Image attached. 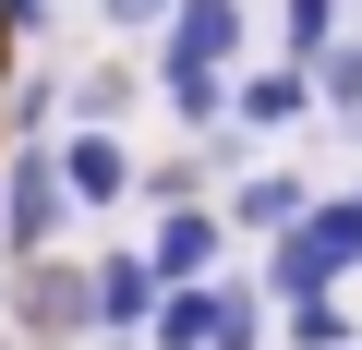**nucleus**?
<instances>
[{"label":"nucleus","instance_id":"f03ea898","mask_svg":"<svg viewBox=\"0 0 362 350\" xmlns=\"http://www.w3.org/2000/svg\"><path fill=\"white\" fill-rule=\"evenodd\" d=\"M25 350H97V254H49V266H13V302H0Z\"/></svg>","mask_w":362,"mask_h":350},{"label":"nucleus","instance_id":"6e6552de","mask_svg":"<svg viewBox=\"0 0 362 350\" xmlns=\"http://www.w3.org/2000/svg\"><path fill=\"white\" fill-rule=\"evenodd\" d=\"M157 266L133 254V242H109L97 254V350H145V326H157Z\"/></svg>","mask_w":362,"mask_h":350},{"label":"nucleus","instance_id":"f8f14e48","mask_svg":"<svg viewBox=\"0 0 362 350\" xmlns=\"http://www.w3.org/2000/svg\"><path fill=\"white\" fill-rule=\"evenodd\" d=\"M0 145H61V73H13V97H0Z\"/></svg>","mask_w":362,"mask_h":350},{"label":"nucleus","instance_id":"f257e3e1","mask_svg":"<svg viewBox=\"0 0 362 350\" xmlns=\"http://www.w3.org/2000/svg\"><path fill=\"white\" fill-rule=\"evenodd\" d=\"M350 278H362V182L326 194V206L266 254V302H278V314H302V302H350Z\"/></svg>","mask_w":362,"mask_h":350},{"label":"nucleus","instance_id":"dca6fc26","mask_svg":"<svg viewBox=\"0 0 362 350\" xmlns=\"http://www.w3.org/2000/svg\"><path fill=\"white\" fill-rule=\"evenodd\" d=\"M0 350H25V338H13V326H0Z\"/></svg>","mask_w":362,"mask_h":350},{"label":"nucleus","instance_id":"20e7f679","mask_svg":"<svg viewBox=\"0 0 362 350\" xmlns=\"http://www.w3.org/2000/svg\"><path fill=\"white\" fill-rule=\"evenodd\" d=\"M145 61H157V73H218V85H242V73H254V0H181Z\"/></svg>","mask_w":362,"mask_h":350},{"label":"nucleus","instance_id":"4468645a","mask_svg":"<svg viewBox=\"0 0 362 350\" xmlns=\"http://www.w3.org/2000/svg\"><path fill=\"white\" fill-rule=\"evenodd\" d=\"M169 13H181V0H97V25H109V37H145V49L169 37Z\"/></svg>","mask_w":362,"mask_h":350},{"label":"nucleus","instance_id":"1a4fd4ad","mask_svg":"<svg viewBox=\"0 0 362 350\" xmlns=\"http://www.w3.org/2000/svg\"><path fill=\"white\" fill-rule=\"evenodd\" d=\"M302 121H326V109H314V73L254 61V73L230 85V133H242V145H254V133H302Z\"/></svg>","mask_w":362,"mask_h":350},{"label":"nucleus","instance_id":"423d86ee","mask_svg":"<svg viewBox=\"0 0 362 350\" xmlns=\"http://www.w3.org/2000/svg\"><path fill=\"white\" fill-rule=\"evenodd\" d=\"M133 254L157 266V290H218V278H230V218H218V206L145 218V242H133Z\"/></svg>","mask_w":362,"mask_h":350},{"label":"nucleus","instance_id":"9b49d317","mask_svg":"<svg viewBox=\"0 0 362 350\" xmlns=\"http://www.w3.org/2000/svg\"><path fill=\"white\" fill-rule=\"evenodd\" d=\"M350 13H362V0H278V37H266V49H278L290 73H314L326 49H350V37H362Z\"/></svg>","mask_w":362,"mask_h":350},{"label":"nucleus","instance_id":"7ed1b4c3","mask_svg":"<svg viewBox=\"0 0 362 350\" xmlns=\"http://www.w3.org/2000/svg\"><path fill=\"white\" fill-rule=\"evenodd\" d=\"M61 230H73L61 157H49V145H13V157H0V254H13V266H49Z\"/></svg>","mask_w":362,"mask_h":350},{"label":"nucleus","instance_id":"0eeeda50","mask_svg":"<svg viewBox=\"0 0 362 350\" xmlns=\"http://www.w3.org/2000/svg\"><path fill=\"white\" fill-rule=\"evenodd\" d=\"M314 206H326V194L302 182V169H242V182L218 194V218H230V242H266V254H278V242H290V230H302Z\"/></svg>","mask_w":362,"mask_h":350},{"label":"nucleus","instance_id":"9d476101","mask_svg":"<svg viewBox=\"0 0 362 350\" xmlns=\"http://www.w3.org/2000/svg\"><path fill=\"white\" fill-rule=\"evenodd\" d=\"M133 97H157L133 61H73V73H61V121H73V133H121Z\"/></svg>","mask_w":362,"mask_h":350},{"label":"nucleus","instance_id":"39448f33","mask_svg":"<svg viewBox=\"0 0 362 350\" xmlns=\"http://www.w3.org/2000/svg\"><path fill=\"white\" fill-rule=\"evenodd\" d=\"M49 157H61V194H73V218H121V206H145V157H133L121 133H61Z\"/></svg>","mask_w":362,"mask_h":350},{"label":"nucleus","instance_id":"2eb2a0df","mask_svg":"<svg viewBox=\"0 0 362 350\" xmlns=\"http://www.w3.org/2000/svg\"><path fill=\"white\" fill-rule=\"evenodd\" d=\"M37 37H49V0H0V73H13Z\"/></svg>","mask_w":362,"mask_h":350},{"label":"nucleus","instance_id":"ddd939ff","mask_svg":"<svg viewBox=\"0 0 362 350\" xmlns=\"http://www.w3.org/2000/svg\"><path fill=\"white\" fill-rule=\"evenodd\" d=\"M278 338L290 350H362V314L350 302H302V314H278Z\"/></svg>","mask_w":362,"mask_h":350}]
</instances>
